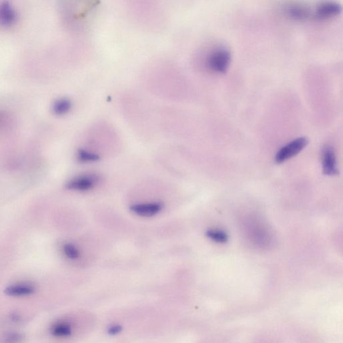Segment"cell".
<instances>
[{
  "label": "cell",
  "mask_w": 343,
  "mask_h": 343,
  "mask_svg": "<svg viewBox=\"0 0 343 343\" xmlns=\"http://www.w3.org/2000/svg\"><path fill=\"white\" fill-rule=\"evenodd\" d=\"M64 256L70 259L75 260L80 257V252L75 245L72 243H65L62 247Z\"/></svg>",
  "instance_id": "cell-11"
},
{
  "label": "cell",
  "mask_w": 343,
  "mask_h": 343,
  "mask_svg": "<svg viewBox=\"0 0 343 343\" xmlns=\"http://www.w3.org/2000/svg\"><path fill=\"white\" fill-rule=\"evenodd\" d=\"M34 287L29 285L10 286L5 289V294L11 296H25L33 294Z\"/></svg>",
  "instance_id": "cell-8"
},
{
  "label": "cell",
  "mask_w": 343,
  "mask_h": 343,
  "mask_svg": "<svg viewBox=\"0 0 343 343\" xmlns=\"http://www.w3.org/2000/svg\"><path fill=\"white\" fill-rule=\"evenodd\" d=\"M322 166L324 173L326 175L334 176L338 173L335 151L333 147L329 145L324 147L322 151Z\"/></svg>",
  "instance_id": "cell-6"
},
{
  "label": "cell",
  "mask_w": 343,
  "mask_h": 343,
  "mask_svg": "<svg viewBox=\"0 0 343 343\" xmlns=\"http://www.w3.org/2000/svg\"><path fill=\"white\" fill-rule=\"evenodd\" d=\"M163 205L160 202L134 204L130 206V211L136 215L141 217H152L162 211Z\"/></svg>",
  "instance_id": "cell-7"
},
{
  "label": "cell",
  "mask_w": 343,
  "mask_h": 343,
  "mask_svg": "<svg viewBox=\"0 0 343 343\" xmlns=\"http://www.w3.org/2000/svg\"><path fill=\"white\" fill-rule=\"evenodd\" d=\"M120 331L121 327L119 326H112L110 329V331H109L112 335H115V334L119 333Z\"/></svg>",
  "instance_id": "cell-16"
},
{
  "label": "cell",
  "mask_w": 343,
  "mask_h": 343,
  "mask_svg": "<svg viewBox=\"0 0 343 343\" xmlns=\"http://www.w3.org/2000/svg\"><path fill=\"white\" fill-rule=\"evenodd\" d=\"M341 11L342 7L340 3L336 1H326L317 5L313 14L318 19L325 20L338 16Z\"/></svg>",
  "instance_id": "cell-3"
},
{
  "label": "cell",
  "mask_w": 343,
  "mask_h": 343,
  "mask_svg": "<svg viewBox=\"0 0 343 343\" xmlns=\"http://www.w3.org/2000/svg\"><path fill=\"white\" fill-rule=\"evenodd\" d=\"M231 60V55L225 48L216 49L208 57L207 64L209 69L215 73H225L228 71Z\"/></svg>",
  "instance_id": "cell-1"
},
{
  "label": "cell",
  "mask_w": 343,
  "mask_h": 343,
  "mask_svg": "<svg viewBox=\"0 0 343 343\" xmlns=\"http://www.w3.org/2000/svg\"><path fill=\"white\" fill-rule=\"evenodd\" d=\"M52 333L57 337H67L71 334L70 326L66 324H58L52 328Z\"/></svg>",
  "instance_id": "cell-12"
},
{
  "label": "cell",
  "mask_w": 343,
  "mask_h": 343,
  "mask_svg": "<svg viewBox=\"0 0 343 343\" xmlns=\"http://www.w3.org/2000/svg\"><path fill=\"white\" fill-rule=\"evenodd\" d=\"M16 15L12 7L6 3L0 5V22L9 25L14 21Z\"/></svg>",
  "instance_id": "cell-9"
},
{
  "label": "cell",
  "mask_w": 343,
  "mask_h": 343,
  "mask_svg": "<svg viewBox=\"0 0 343 343\" xmlns=\"http://www.w3.org/2000/svg\"><path fill=\"white\" fill-rule=\"evenodd\" d=\"M309 140L306 137H300L293 140L278 150L276 155V162L280 164L294 157L307 146Z\"/></svg>",
  "instance_id": "cell-2"
},
{
  "label": "cell",
  "mask_w": 343,
  "mask_h": 343,
  "mask_svg": "<svg viewBox=\"0 0 343 343\" xmlns=\"http://www.w3.org/2000/svg\"><path fill=\"white\" fill-rule=\"evenodd\" d=\"M285 12L287 16L294 20H305L313 14L309 6L301 3H292L285 7Z\"/></svg>",
  "instance_id": "cell-5"
},
{
  "label": "cell",
  "mask_w": 343,
  "mask_h": 343,
  "mask_svg": "<svg viewBox=\"0 0 343 343\" xmlns=\"http://www.w3.org/2000/svg\"><path fill=\"white\" fill-rule=\"evenodd\" d=\"M71 107V103L67 99H60L55 103V110L57 113L62 114L69 110Z\"/></svg>",
  "instance_id": "cell-14"
},
{
  "label": "cell",
  "mask_w": 343,
  "mask_h": 343,
  "mask_svg": "<svg viewBox=\"0 0 343 343\" xmlns=\"http://www.w3.org/2000/svg\"><path fill=\"white\" fill-rule=\"evenodd\" d=\"M206 236L211 240L217 243H225L228 241V235L223 230L218 229L208 230L206 233Z\"/></svg>",
  "instance_id": "cell-10"
},
{
  "label": "cell",
  "mask_w": 343,
  "mask_h": 343,
  "mask_svg": "<svg viewBox=\"0 0 343 343\" xmlns=\"http://www.w3.org/2000/svg\"><path fill=\"white\" fill-rule=\"evenodd\" d=\"M98 182V178L95 175H84L70 180L66 184V189L71 191L85 192L93 189Z\"/></svg>",
  "instance_id": "cell-4"
},
{
  "label": "cell",
  "mask_w": 343,
  "mask_h": 343,
  "mask_svg": "<svg viewBox=\"0 0 343 343\" xmlns=\"http://www.w3.org/2000/svg\"><path fill=\"white\" fill-rule=\"evenodd\" d=\"M20 338H21V337H20L19 335H16V334H14V335H10V336L7 338V342L9 343H15L19 341Z\"/></svg>",
  "instance_id": "cell-15"
},
{
  "label": "cell",
  "mask_w": 343,
  "mask_h": 343,
  "mask_svg": "<svg viewBox=\"0 0 343 343\" xmlns=\"http://www.w3.org/2000/svg\"><path fill=\"white\" fill-rule=\"evenodd\" d=\"M78 158L80 161L84 162H96L99 160V156L95 153L80 150L78 152Z\"/></svg>",
  "instance_id": "cell-13"
}]
</instances>
